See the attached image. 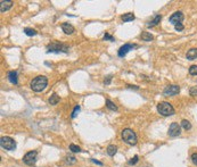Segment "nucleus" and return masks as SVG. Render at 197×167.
<instances>
[{
	"mask_svg": "<svg viewBox=\"0 0 197 167\" xmlns=\"http://www.w3.org/2000/svg\"><path fill=\"white\" fill-rule=\"evenodd\" d=\"M47 84H48V78L46 76H43V75H40V76L34 77L31 81L30 87L34 92H41V91H43L46 89Z\"/></svg>",
	"mask_w": 197,
	"mask_h": 167,
	"instance_id": "1",
	"label": "nucleus"
},
{
	"mask_svg": "<svg viewBox=\"0 0 197 167\" xmlns=\"http://www.w3.org/2000/svg\"><path fill=\"white\" fill-rule=\"evenodd\" d=\"M122 140L129 146H135L137 143V135L131 129H124L121 133Z\"/></svg>",
	"mask_w": 197,
	"mask_h": 167,
	"instance_id": "2",
	"label": "nucleus"
},
{
	"mask_svg": "<svg viewBox=\"0 0 197 167\" xmlns=\"http://www.w3.org/2000/svg\"><path fill=\"white\" fill-rule=\"evenodd\" d=\"M47 52L50 54V52H65L67 54L69 52V49L70 47L66 46V44H63V43H59V42H51L47 46Z\"/></svg>",
	"mask_w": 197,
	"mask_h": 167,
	"instance_id": "3",
	"label": "nucleus"
},
{
	"mask_svg": "<svg viewBox=\"0 0 197 167\" xmlns=\"http://www.w3.org/2000/svg\"><path fill=\"white\" fill-rule=\"evenodd\" d=\"M157 111L161 114L162 116H171L174 114V108L172 107L171 104L166 102V101H163L160 102L157 105Z\"/></svg>",
	"mask_w": 197,
	"mask_h": 167,
	"instance_id": "4",
	"label": "nucleus"
},
{
	"mask_svg": "<svg viewBox=\"0 0 197 167\" xmlns=\"http://www.w3.org/2000/svg\"><path fill=\"white\" fill-rule=\"evenodd\" d=\"M0 146L1 148H3L5 150H15L16 149V142L14 141V139L9 138V136H2L0 139Z\"/></svg>",
	"mask_w": 197,
	"mask_h": 167,
	"instance_id": "5",
	"label": "nucleus"
},
{
	"mask_svg": "<svg viewBox=\"0 0 197 167\" xmlns=\"http://www.w3.org/2000/svg\"><path fill=\"white\" fill-rule=\"evenodd\" d=\"M36 156H38V152L36 150H32V151H29L27 153H25V156L23 157V162L24 164L29 165V166H32L34 165L36 162Z\"/></svg>",
	"mask_w": 197,
	"mask_h": 167,
	"instance_id": "6",
	"label": "nucleus"
},
{
	"mask_svg": "<svg viewBox=\"0 0 197 167\" xmlns=\"http://www.w3.org/2000/svg\"><path fill=\"white\" fill-rule=\"evenodd\" d=\"M180 92V87L179 85H169L164 89L163 94L165 97H173L176 94H178Z\"/></svg>",
	"mask_w": 197,
	"mask_h": 167,
	"instance_id": "7",
	"label": "nucleus"
},
{
	"mask_svg": "<svg viewBox=\"0 0 197 167\" xmlns=\"http://www.w3.org/2000/svg\"><path fill=\"white\" fill-rule=\"evenodd\" d=\"M185 18V15H183V13L182 12H176V13H173L171 16H170V23L171 24H173V25H177V24H179L181 23L182 20Z\"/></svg>",
	"mask_w": 197,
	"mask_h": 167,
	"instance_id": "8",
	"label": "nucleus"
},
{
	"mask_svg": "<svg viewBox=\"0 0 197 167\" xmlns=\"http://www.w3.org/2000/svg\"><path fill=\"white\" fill-rule=\"evenodd\" d=\"M169 135L172 136V138H176V136H179L181 134V126H180L178 123H172L169 127Z\"/></svg>",
	"mask_w": 197,
	"mask_h": 167,
	"instance_id": "9",
	"label": "nucleus"
},
{
	"mask_svg": "<svg viewBox=\"0 0 197 167\" xmlns=\"http://www.w3.org/2000/svg\"><path fill=\"white\" fill-rule=\"evenodd\" d=\"M135 48H137V46H136V44L126 43V44L122 46V47L120 48V50H119L117 55H119V57H124V56H126L130 50H132V49H135Z\"/></svg>",
	"mask_w": 197,
	"mask_h": 167,
	"instance_id": "10",
	"label": "nucleus"
},
{
	"mask_svg": "<svg viewBox=\"0 0 197 167\" xmlns=\"http://www.w3.org/2000/svg\"><path fill=\"white\" fill-rule=\"evenodd\" d=\"M13 6V1H9V0H1L0 1V12L3 13L8 9H10Z\"/></svg>",
	"mask_w": 197,
	"mask_h": 167,
	"instance_id": "11",
	"label": "nucleus"
},
{
	"mask_svg": "<svg viewBox=\"0 0 197 167\" xmlns=\"http://www.w3.org/2000/svg\"><path fill=\"white\" fill-rule=\"evenodd\" d=\"M62 30H63V32H64L65 34H69V35L74 32V27H73V25H71L70 23H63V24H62Z\"/></svg>",
	"mask_w": 197,
	"mask_h": 167,
	"instance_id": "12",
	"label": "nucleus"
},
{
	"mask_svg": "<svg viewBox=\"0 0 197 167\" xmlns=\"http://www.w3.org/2000/svg\"><path fill=\"white\" fill-rule=\"evenodd\" d=\"M161 19H162V16L160 15V14H157V15H155V16H154V18L152 19L150 22H148V23H147V25H146V26H147V27H154V26H156V25L161 22Z\"/></svg>",
	"mask_w": 197,
	"mask_h": 167,
	"instance_id": "13",
	"label": "nucleus"
},
{
	"mask_svg": "<svg viewBox=\"0 0 197 167\" xmlns=\"http://www.w3.org/2000/svg\"><path fill=\"white\" fill-rule=\"evenodd\" d=\"M8 80H9V82H10V83H13V84H17L18 83L17 72H16V71H10V72L8 73Z\"/></svg>",
	"mask_w": 197,
	"mask_h": 167,
	"instance_id": "14",
	"label": "nucleus"
},
{
	"mask_svg": "<svg viewBox=\"0 0 197 167\" xmlns=\"http://www.w3.org/2000/svg\"><path fill=\"white\" fill-rule=\"evenodd\" d=\"M187 59H189V60H194V59H196L197 58V48H192V49H189L188 51H187Z\"/></svg>",
	"mask_w": 197,
	"mask_h": 167,
	"instance_id": "15",
	"label": "nucleus"
},
{
	"mask_svg": "<svg viewBox=\"0 0 197 167\" xmlns=\"http://www.w3.org/2000/svg\"><path fill=\"white\" fill-rule=\"evenodd\" d=\"M140 39H141L143 41L149 42V41H153L154 37H153V35H152L149 32H143V33H141V35H140Z\"/></svg>",
	"mask_w": 197,
	"mask_h": 167,
	"instance_id": "16",
	"label": "nucleus"
},
{
	"mask_svg": "<svg viewBox=\"0 0 197 167\" xmlns=\"http://www.w3.org/2000/svg\"><path fill=\"white\" fill-rule=\"evenodd\" d=\"M59 95H57L56 93H53L51 95H50V98H49V104L50 105H53V106H55V105H57L58 102H59Z\"/></svg>",
	"mask_w": 197,
	"mask_h": 167,
	"instance_id": "17",
	"label": "nucleus"
},
{
	"mask_svg": "<svg viewBox=\"0 0 197 167\" xmlns=\"http://www.w3.org/2000/svg\"><path fill=\"white\" fill-rule=\"evenodd\" d=\"M116 151H117V147L114 146V145H111V146L107 147V153L108 156H111V157H113L116 153Z\"/></svg>",
	"mask_w": 197,
	"mask_h": 167,
	"instance_id": "18",
	"label": "nucleus"
},
{
	"mask_svg": "<svg viewBox=\"0 0 197 167\" xmlns=\"http://www.w3.org/2000/svg\"><path fill=\"white\" fill-rule=\"evenodd\" d=\"M106 107H107L109 110H117V106L109 99H106Z\"/></svg>",
	"mask_w": 197,
	"mask_h": 167,
	"instance_id": "19",
	"label": "nucleus"
},
{
	"mask_svg": "<svg viewBox=\"0 0 197 167\" xmlns=\"http://www.w3.org/2000/svg\"><path fill=\"white\" fill-rule=\"evenodd\" d=\"M122 20L123 22H131V20H133L135 19V15L132 14V13H126L124 15H122Z\"/></svg>",
	"mask_w": 197,
	"mask_h": 167,
	"instance_id": "20",
	"label": "nucleus"
},
{
	"mask_svg": "<svg viewBox=\"0 0 197 167\" xmlns=\"http://www.w3.org/2000/svg\"><path fill=\"white\" fill-rule=\"evenodd\" d=\"M181 127L183 129V130L188 131L192 129V124H190V122L189 121H187V119H182L181 121Z\"/></svg>",
	"mask_w": 197,
	"mask_h": 167,
	"instance_id": "21",
	"label": "nucleus"
},
{
	"mask_svg": "<svg viewBox=\"0 0 197 167\" xmlns=\"http://www.w3.org/2000/svg\"><path fill=\"white\" fill-rule=\"evenodd\" d=\"M24 33L26 34V35H29V37H34L36 35V30H33V29H30V27H25L24 29Z\"/></svg>",
	"mask_w": 197,
	"mask_h": 167,
	"instance_id": "22",
	"label": "nucleus"
},
{
	"mask_svg": "<svg viewBox=\"0 0 197 167\" xmlns=\"http://www.w3.org/2000/svg\"><path fill=\"white\" fill-rule=\"evenodd\" d=\"M65 162H66V164H69V165H73V164L76 163V158H75L74 156H66V157H65Z\"/></svg>",
	"mask_w": 197,
	"mask_h": 167,
	"instance_id": "23",
	"label": "nucleus"
},
{
	"mask_svg": "<svg viewBox=\"0 0 197 167\" xmlns=\"http://www.w3.org/2000/svg\"><path fill=\"white\" fill-rule=\"evenodd\" d=\"M80 106H75L74 107V109H73V111H72V114H71V118H75L76 117V115L79 114V111H80Z\"/></svg>",
	"mask_w": 197,
	"mask_h": 167,
	"instance_id": "24",
	"label": "nucleus"
},
{
	"mask_svg": "<svg viewBox=\"0 0 197 167\" xmlns=\"http://www.w3.org/2000/svg\"><path fill=\"white\" fill-rule=\"evenodd\" d=\"M70 150H71L72 152H81L82 150H81V148L80 147H78V146H75V145H70Z\"/></svg>",
	"mask_w": 197,
	"mask_h": 167,
	"instance_id": "25",
	"label": "nucleus"
},
{
	"mask_svg": "<svg viewBox=\"0 0 197 167\" xmlns=\"http://www.w3.org/2000/svg\"><path fill=\"white\" fill-rule=\"evenodd\" d=\"M189 74L197 75V65H192V66L189 67Z\"/></svg>",
	"mask_w": 197,
	"mask_h": 167,
	"instance_id": "26",
	"label": "nucleus"
},
{
	"mask_svg": "<svg viewBox=\"0 0 197 167\" xmlns=\"http://www.w3.org/2000/svg\"><path fill=\"white\" fill-rule=\"evenodd\" d=\"M138 160H139V157L136 155L133 158H131V159L128 162V164H129V165H136V164L138 163Z\"/></svg>",
	"mask_w": 197,
	"mask_h": 167,
	"instance_id": "27",
	"label": "nucleus"
},
{
	"mask_svg": "<svg viewBox=\"0 0 197 167\" xmlns=\"http://www.w3.org/2000/svg\"><path fill=\"white\" fill-rule=\"evenodd\" d=\"M189 94L193 95V97L197 95V87H192L190 90H189Z\"/></svg>",
	"mask_w": 197,
	"mask_h": 167,
	"instance_id": "28",
	"label": "nucleus"
},
{
	"mask_svg": "<svg viewBox=\"0 0 197 167\" xmlns=\"http://www.w3.org/2000/svg\"><path fill=\"white\" fill-rule=\"evenodd\" d=\"M174 29H176V31H178V32H180V31H182L183 29H185V26L181 24V23H179V24H177V25H174Z\"/></svg>",
	"mask_w": 197,
	"mask_h": 167,
	"instance_id": "29",
	"label": "nucleus"
},
{
	"mask_svg": "<svg viewBox=\"0 0 197 167\" xmlns=\"http://www.w3.org/2000/svg\"><path fill=\"white\" fill-rule=\"evenodd\" d=\"M192 162H193L194 165H196L197 166V152H195V153L192 155Z\"/></svg>",
	"mask_w": 197,
	"mask_h": 167,
	"instance_id": "30",
	"label": "nucleus"
},
{
	"mask_svg": "<svg viewBox=\"0 0 197 167\" xmlns=\"http://www.w3.org/2000/svg\"><path fill=\"white\" fill-rule=\"evenodd\" d=\"M103 39H104V40H109V41H115V39L112 37V35L107 34V33H106V34L104 35V37H103Z\"/></svg>",
	"mask_w": 197,
	"mask_h": 167,
	"instance_id": "31",
	"label": "nucleus"
},
{
	"mask_svg": "<svg viewBox=\"0 0 197 167\" xmlns=\"http://www.w3.org/2000/svg\"><path fill=\"white\" fill-rule=\"evenodd\" d=\"M112 77H113L112 75H108V76H106V80L104 81V83H105L106 85H108V84L111 83V80H112Z\"/></svg>",
	"mask_w": 197,
	"mask_h": 167,
	"instance_id": "32",
	"label": "nucleus"
},
{
	"mask_svg": "<svg viewBox=\"0 0 197 167\" xmlns=\"http://www.w3.org/2000/svg\"><path fill=\"white\" fill-rule=\"evenodd\" d=\"M91 162H92V163H95V164H97V165H99V166H102V165H103V163H100V162H98V160H96V159H91Z\"/></svg>",
	"mask_w": 197,
	"mask_h": 167,
	"instance_id": "33",
	"label": "nucleus"
},
{
	"mask_svg": "<svg viewBox=\"0 0 197 167\" xmlns=\"http://www.w3.org/2000/svg\"><path fill=\"white\" fill-rule=\"evenodd\" d=\"M128 88H130V89H135V90H138L139 88L138 87H136V85H128Z\"/></svg>",
	"mask_w": 197,
	"mask_h": 167,
	"instance_id": "34",
	"label": "nucleus"
}]
</instances>
